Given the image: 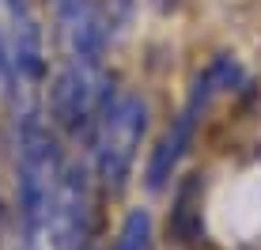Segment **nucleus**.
Listing matches in <instances>:
<instances>
[{
	"label": "nucleus",
	"mask_w": 261,
	"mask_h": 250,
	"mask_svg": "<svg viewBox=\"0 0 261 250\" xmlns=\"http://www.w3.org/2000/svg\"><path fill=\"white\" fill-rule=\"evenodd\" d=\"M148 133V103L133 91H114L91 125V178L106 193H121L137 167L140 140Z\"/></svg>",
	"instance_id": "1"
},
{
	"label": "nucleus",
	"mask_w": 261,
	"mask_h": 250,
	"mask_svg": "<svg viewBox=\"0 0 261 250\" xmlns=\"http://www.w3.org/2000/svg\"><path fill=\"white\" fill-rule=\"evenodd\" d=\"M239 80H242V68L231 57H216V61L204 65V72H197V80L190 84V95H186L174 125L167 129V137L159 140V148L151 152V159H148V190H163V186L170 182V174L178 171L182 156L193 148L197 125H201V118L208 114L212 99L223 95L227 87H235Z\"/></svg>",
	"instance_id": "2"
},
{
	"label": "nucleus",
	"mask_w": 261,
	"mask_h": 250,
	"mask_svg": "<svg viewBox=\"0 0 261 250\" xmlns=\"http://www.w3.org/2000/svg\"><path fill=\"white\" fill-rule=\"evenodd\" d=\"M110 95L114 87H110L106 68L65 61V68L53 76V87H49V121L61 133H72V137L91 133L98 110L106 106Z\"/></svg>",
	"instance_id": "3"
},
{
	"label": "nucleus",
	"mask_w": 261,
	"mask_h": 250,
	"mask_svg": "<svg viewBox=\"0 0 261 250\" xmlns=\"http://www.w3.org/2000/svg\"><path fill=\"white\" fill-rule=\"evenodd\" d=\"M110 250H151V216L148 209H133L121 220V231Z\"/></svg>",
	"instance_id": "4"
},
{
	"label": "nucleus",
	"mask_w": 261,
	"mask_h": 250,
	"mask_svg": "<svg viewBox=\"0 0 261 250\" xmlns=\"http://www.w3.org/2000/svg\"><path fill=\"white\" fill-rule=\"evenodd\" d=\"M0 84H12V72H8V46H4V23H0Z\"/></svg>",
	"instance_id": "5"
},
{
	"label": "nucleus",
	"mask_w": 261,
	"mask_h": 250,
	"mask_svg": "<svg viewBox=\"0 0 261 250\" xmlns=\"http://www.w3.org/2000/svg\"><path fill=\"white\" fill-rule=\"evenodd\" d=\"M155 4H159V8H167V4H174V0H155Z\"/></svg>",
	"instance_id": "6"
}]
</instances>
